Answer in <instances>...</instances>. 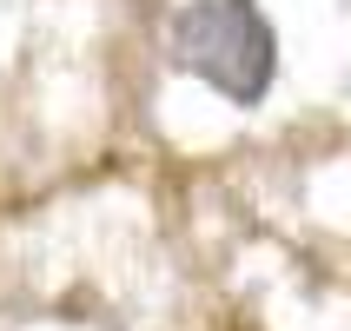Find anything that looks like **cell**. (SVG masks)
I'll return each instance as SVG.
<instances>
[{
	"label": "cell",
	"mask_w": 351,
	"mask_h": 331,
	"mask_svg": "<svg viewBox=\"0 0 351 331\" xmlns=\"http://www.w3.org/2000/svg\"><path fill=\"white\" fill-rule=\"evenodd\" d=\"M173 66L226 106H265L278 79V34L258 0H186L173 20Z\"/></svg>",
	"instance_id": "cell-1"
}]
</instances>
